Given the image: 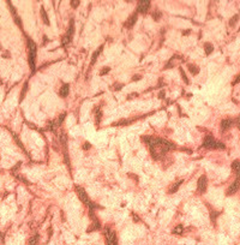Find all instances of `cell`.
<instances>
[{
	"instance_id": "cell-1",
	"label": "cell",
	"mask_w": 240,
	"mask_h": 245,
	"mask_svg": "<svg viewBox=\"0 0 240 245\" xmlns=\"http://www.w3.org/2000/svg\"><path fill=\"white\" fill-rule=\"evenodd\" d=\"M142 141L148 145L149 151H150V154H151L154 160H160L168 151L175 149V144L173 142L165 140V138H160V137L143 136Z\"/></svg>"
},
{
	"instance_id": "cell-2",
	"label": "cell",
	"mask_w": 240,
	"mask_h": 245,
	"mask_svg": "<svg viewBox=\"0 0 240 245\" xmlns=\"http://www.w3.org/2000/svg\"><path fill=\"white\" fill-rule=\"evenodd\" d=\"M27 38V46H28V63L29 67L31 70V76L36 72V58H37V46L34 42L33 38L25 36Z\"/></svg>"
},
{
	"instance_id": "cell-3",
	"label": "cell",
	"mask_w": 240,
	"mask_h": 245,
	"mask_svg": "<svg viewBox=\"0 0 240 245\" xmlns=\"http://www.w3.org/2000/svg\"><path fill=\"white\" fill-rule=\"evenodd\" d=\"M76 191H77V195H78V197L79 200H81L85 205H88V208L89 210H95V209H101V207H100L98 204H96L95 202H93L89 198V196L88 193L85 192V190L82 188V186H76Z\"/></svg>"
},
{
	"instance_id": "cell-4",
	"label": "cell",
	"mask_w": 240,
	"mask_h": 245,
	"mask_svg": "<svg viewBox=\"0 0 240 245\" xmlns=\"http://www.w3.org/2000/svg\"><path fill=\"white\" fill-rule=\"evenodd\" d=\"M202 147L203 148H207V149H225L226 148V145L223 143L216 141L211 135H207L204 137Z\"/></svg>"
},
{
	"instance_id": "cell-5",
	"label": "cell",
	"mask_w": 240,
	"mask_h": 245,
	"mask_svg": "<svg viewBox=\"0 0 240 245\" xmlns=\"http://www.w3.org/2000/svg\"><path fill=\"white\" fill-rule=\"evenodd\" d=\"M73 35H75V18H71L70 19V23H68V28L66 30V34L61 38V46L66 47L67 45H70V42L72 41Z\"/></svg>"
},
{
	"instance_id": "cell-6",
	"label": "cell",
	"mask_w": 240,
	"mask_h": 245,
	"mask_svg": "<svg viewBox=\"0 0 240 245\" xmlns=\"http://www.w3.org/2000/svg\"><path fill=\"white\" fill-rule=\"evenodd\" d=\"M103 232H105V237H106V243H107V245H118L117 234H115L114 231H112L109 227H105Z\"/></svg>"
},
{
	"instance_id": "cell-7",
	"label": "cell",
	"mask_w": 240,
	"mask_h": 245,
	"mask_svg": "<svg viewBox=\"0 0 240 245\" xmlns=\"http://www.w3.org/2000/svg\"><path fill=\"white\" fill-rule=\"evenodd\" d=\"M150 6H151V1L150 0H141V1H138L137 4V10H136V13H142V15H145L148 13Z\"/></svg>"
},
{
	"instance_id": "cell-8",
	"label": "cell",
	"mask_w": 240,
	"mask_h": 245,
	"mask_svg": "<svg viewBox=\"0 0 240 245\" xmlns=\"http://www.w3.org/2000/svg\"><path fill=\"white\" fill-rule=\"evenodd\" d=\"M207 186H208V178L207 175H201L197 181V190L201 192V193H204L207 191Z\"/></svg>"
},
{
	"instance_id": "cell-9",
	"label": "cell",
	"mask_w": 240,
	"mask_h": 245,
	"mask_svg": "<svg viewBox=\"0 0 240 245\" xmlns=\"http://www.w3.org/2000/svg\"><path fill=\"white\" fill-rule=\"evenodd\" d=\"M240 189V179H235L232 184H231V186L228 188V190H227V196H231V195H234L238 190Z\"/></svg>"
},
{
	"instance_id": "cell-10",
	"label": "cell",
	"mask_w": 240,
	"mask_h": 245,
	"mask_svg": "<svg viewBox=\"0 0 240 245\" xmlns=\"http://www.w3.org/2000/svg\"><path fill=\"white\" fill-rule=\"evenodd\" d=\"M234 125V119L232 118H226V119H222L221 120V131L225 132L226 130L231 129V126Z\"/></svg>"
},
{
	"instance_id": "cell-11",
	"label": "cell",
	"mask_w": 240,
	"mask_h": 245,
	"mask_svg": "<svg viewBox=\"0 0 240 245\" xmlns=\"http://www.w3.org/2000/svg\"><path fill=\"white\" fill-rule=\"evenodd\" d=\"M137 19H138V15L135 12L133 15H131L128 17V19L125 22V27L127 28V29H131V28H133L135 27V24L137 23Z\"/></svg>"
},
{
	"instance_id": "cell-12",
	"label": "cell",
	"mask_w": 240,
	"mask_h": 245,
	"mask_svg": "<svg viewBox=\"0 0 240 245\" xmlns=\"http://www.w3.org/2000/svg\"><path fill=\"white\" fill-rule=\"evenodd\" d=\"M103 51V45L102 46H100L97 50L93 53V55H91V61H90V66H93V65H95V63H96V60H97V58H98V55H100V53H101Z\"/></svg>"
},
{
	"instance_id": "cell-13",
	"label": "cell",
	"mask_w": 240,
	"mask_h": 245,
	"mask_svg": "<svg viewBox=\"0 0 240 245\" xmlns=\"http://www.w3.org/2000/svg\"><path fill=\"white\" fill-rule=\"evenodd\" d=\"M68 93H70V85L67 83L63 84L61 88H60V90H59L60 97H67L68 96Z\"/></svg>"
},
{
	"instance_id": "cell-14",
	"label": "cell",
	"mask_w": 240,
	"mask_h": 245,
	"mask_svg": "<svg viewBox=\"0 0 240 245\" xmlns=\"http://www.w3.org/2000/svg\"><path fill=\"white\" fill-rule=\"evenodd\" d=\"M232 170L235 172L237 174V179H240V160H235L232 162Z\"/></svg>"
},
{
	"instance_id": "cell-15",
	"label": "cell",
	"mask_w": 240,
	"mask_h": 245,
	"mask_svg": "<svg viewBox=\"0 0 240 245\" xmlns=\"http://www.w3.org/2000/svg\"><path fill=\"white\" fill-rule=\"evenodd\" d=\"M181 184H183V179L179 180V181H177V183H174V184L172 185V188H169L168 192H169V193H175V192L179 190L180 186H181Z\"/></svg>"
},
{
	"instance_id": "cell-16",
	"label": "cell",
	"mask_w": 240,
	"mask_h": 245,
	"mask_svg": "<svg viewBox=\"0 0 240 245\" xmlns=\"http://www.w3.org/2000/svg\"><path fill=\"white\" fill-rule=\"evenodd\" d=\"M38 240H40V234L36 233L34 236H31L28 240V245H37L38 244Z\"/></svg>"
},
{
	"instance_id": "cell-17",
	"label": "cell",
	"mask_w": 240,
	"mask_h": 245,
	"mask_svg": "<svg viewBox=\"0 0 240 245\" xmlns=\"http://www.w3.org/2000/svg\"><path fill=\"white\" fill-rule=\"evenodd\" d=\"M41 17H42V21H43V23H45L47 27H48L49 24H51V23H49V18H48V15H47V12H46V10H45V7H43V6L41 7Z\"/></svg>"
},
{
	"instance_id": "cell-18",
	"label": "cell",
	"mask_w": 240,
	"mask_h": 245,
	"mask_svg": "<svg viewBox=\"0 0 240 245\" xmlns=\"http://www.w3.org/2000/svg\"><path fill=\"white\" fill-rule=\"evenodd\" d=\"M94 113H95V118H96V124H100L101 118H102V111L100 110V107H95Z\"/></svg>"
},
{
	"instance_id": "cell-19",
	"label": "cell",
	"mask_w": 240,
	"mask_h": 245,
	"mask_svg": "<svg viewBox=\"0 0 240 245\" xmlns=\"http://www.w3.org/2000/svg\"><path fill=\"white\" fill-rule=\"evenodd\" d=\"M187 68H188V71L191 72V75L196 76L197 73H199V67L193 65V64H187Z\"/></svg>"
},
{
	"instance_id": "cell-20",
	"label": "cell",
	"mask_w": 240,
	"mask_h": 245,
	"mask_svg": "<svg viewBox=\"0 0 240 245\" xmlns=\"http://www.w3.org/2000/svg\"><path fill=\"white\" fill-rule=\"evenodd\" d=\"M204 51H205V54H207V55H209V54H211V53L214 52V46H213L211 43H209V42H207V43L204 45Z\"/></svg>"
},
{
	"instance_id": "cell-21",
	"label": "cell",
	"mask_w": 240,
	"mask_h": 245,
	"mask_svg": "<svg viewBox=\"0 0 240 245\" xmlns=\"http://www.w3.org/2000/svg\"><path fill=\"white\" fill-rule=\"evenodd\" d=\"M183 232H184V226H183V225H177V226L173 228V231H172L173 234H181Z\"/></svg>"
},
{
	"instance_id": "cell-22",
	"label": "cell",
	"mask_w": 240,
	"mask_h": 245,
	"mask_svg": "<svg viewBox=\"0 0 240 245\" xmlns=\"http://www.w3.org/2000/svg\"><path fill=\"white\" fill-rule=\"evenodd\" d=\"M151 17H153V19L154 21H160V18L162 17V12L161 11H158V10H156V11H154L153 13H151Z\"/></svg>"
},
{
	"instance_id": "cell-23",
	"label": "cell",
	"mask_w": 240,
	"mask_h": 245,
	"mask_svg": "<svg viewBox=\"0 0 240 245\" xmlns=\"http://www.w3.org/2000/svg\"><path fill=\"white\" fill-rule=\"evenodd\" d=\"M13 138H15V142L18 144V147H19V148H21V149L24 151V153H27V150H25V148H24V145H23V143L21 142V140L18 138V136H17V135H13Z\"/></svg>"
},
{
	"instance_id": "cell-24",
	"label": "cell",
	"mask_w": 240,
	"mask_h": 245,
	"mask_svg": "<svg viewBox=\"0 0 240 245\" xmlns=\"http://www.w3.org/2000/svg\"><path fill=\"white\" fill-rule=\"evenodd\" d=\"M27 90H28V82H25L24 87H23V89H22V93H21V97H19V102H22L23 99H24V96L27 94Z\"/></svg>"
},
{
	"instance_id": "cell-25",
	"label": "cell",
	"mask_w": 240,
	"mask_h": 245,
	"mask_svg": "<svg viewBox=\"0 0 240 245\" xmlns=\"http://www.w3.org/2000/svg\"><path fill=\"white\" fill-rule=\"evenodd\" d=\"M66 113H63V114H60L59 115V118H58V120H57V125L58 126H61V124L64 123V120H65V118H66Z\"/></svg>"
},
{
	"instance_id": "cell-26",
	"label": "cell",
	"mask_w": 240,
	"mask_h": 245,
	"mask_svg": "<svg viewBox=\"0 0 240 245\" xmlns=\"http://www.w3.org/2000/svg\"><path fill=\"white\" fill-rule=\"evenodd\" d=\"M179 71H180V75H181L183 81L185 82V84H188V83H190V81H188V78L186 77V73H185V71L183 70V67H179Z\"/></svg>"
},
{
	"instance_id": "cell-27",
	"label": "cell",
	"mask_w": 240,
	"mask_h": 245,
	"mask_svg": "<svg viewBox=\"0 0 240 245\" xmlns=\"http://www.w3.org/2000/svg\"><path fill=\"white\" fill-rule=\"evenodd\" d=\"M238 19H239V15H234L231 19H229V27H234L235 23L238 22Z\"/></svg>"
},
{
	"instance_id": "cell-28",
	"label": "cell",
	"mask_w": 240,
	"mask_h": 245,
	"mask_svg": "<svg viewBox=\"0 0 240 245\" xmlns=\"http://www.w3.org/2000/svg\"><path fill=\"white\" fill-rule=\"evenodd\" d=\"M13 18H15V22H16V24H17V25H18L19 28H21L22 30H23V24H22V19H21V18L18 17V15H17V16H13Z\"/></svg>"
},
{
	"instance_id": "cell-29",
	"label": "cell",
	"mask_w": 240,
	"mask_h": 245,
	"mask_svg": "<svg viewBox=\"0 0 240 245\" xmlns=\"http://www.w3.org/2000/svg\"><path fill=\"white\" fill-rule=\"evenodd\" d=\"M109 71H111V67H108V66L102 67V70L100 71V76H105V75H107Z\"/></svg>"
},
{
	"instance_id": "cell-30",
	"label": "cell",
	"mask_w": 240,
	"mask_h": 245,
	"mask_svg": "<svg viewBox=\"0 0 240 245\" xmlns=\"http://www.w3.org/2000/svg\"><path fill=\"white\" fill-rule=\"evenodd\" d=\"M220 215V213L218 211H211L210 213V219H211V221L213 222H215V220H216V218Z\"/></svg>"
},
{
	"instance_id": "cell-31",
	"label": "cell",
	"mask_w": 240,
	"mask_h": 245,
	"mask_svg": "<svg viewBox=\"0 0 240 245\" xmlns=\"http://www.w3.org/2000/svg\"><path fill=\"white\" fill-rule=\"evenodd\" d=\"M141 80H142V76L141 75H133L132 78H131L132 82H138V81H141Z\"/></svg>"
},
{
	"instance_id": "cell-32",
	"label": "cell",
	"mask_w": 240,
	"mask_h": 245,
	"mask_svg": "<svg viewBox=\"0 0 240 245\" xmlns=\"http://www.w3.org/2000/svg\"><path fill=\"white\" fill-rule=\"evenodd\" d=\"M123 88H124V85L121 83H114V90L119 91V90H121Z\"/></svg>"
},
{
	"instance_id": "cell-33",
	"label": "cell",
	"mask_w": 240,
	"mask_h": 245,
	"mask_svg": "<svg viewBox=\"0 0 240 245\" xmlns=\"http://www.w3.org/2000/svg\"><path fill=\"white\" fill-rule=\"evenodd\" d=\"M70 4H71V6H72L73 8H77V7L79 6V4H81V1H79V0H72V1L70 3Z\"/></svg>"
},
{
	"instance_id": "cell-34",
	"label": "cell",
	"mask_w": 240,
	"mask_h": 245,
	"mask_svg": "<svg viewBox=\"0 0 240 245\" xmlns=\"http://www.w3.org/2000/svg\"><path fill=\"white\" fill-rule=\"evenodd\" d=\"M90 148H91V144H90L89 142H85V143L82 145V149H83V150H89Z\"/></svg>"
},
{
	"instance_id": "cell-35",
	"label": "cell",
	"mask_w": 240,
	"mask_h": 245,
	"mask_svg": "<svg viewBox=\"0 0 240 245\" xmlns=\"http://www.w3.org/2000/svg\"><path fill=\"white\" fill-rule=\"evenodd\" d=\"M173 60H174V59H173V58H172V59H171V60H169V61H168V63H167V64L165 65V68H169V67H174V64H173Z\"/></svg>"
},
{
	"instance_id": "cell-36",
	"label": "cell",
	"mask_w": 240,
	"mask_h": 245,
	"mask_svg": "<svg viewBox=\"0 0 240 245\" xmlns=\"http://www.w3.org/2000/svg\"><path fill=\"white\" fill-rule=\"evenodd\" d=\"M234 124L237 125V127H238V129H240V115H239L238 118L234 120Z\"/></svg>"
},
{
	"instance_id": "cell-37",
	"label": "cell",
	"mask_w": 240,
	"mask_h": 245,
	"mask_svg": "<svg viewBox=\"0 0 240 245\" xmlns=\"http://www.w3.org/2000/svg\"><path fill=\"white\" fill-rule=\"evenodd\" d=\"M17 178H18L19 180H22L23 183H25V184H29V181H28V180H27L25 178H23V177H22V175H17Z\"/></svg>"
},
{
	"instance_id": "cell-38",
	"label": "cell",
	"mask_w": 240,
	"mask_h": 245,
	"mask_svg": "<svg viewBox=\"0 0 240 245\" xmlns=\"http://www.w3.org/2000/svg\"><path fill=\"white\" fill-rule=\"evenodd\" d=\"M240 82V75H238L237 77H235V80H234V82H233V84H238Z\"/></svg>"
},
{
	"instance_id": "cell-39",
	"label": "cell",
	"mask_w": 240,
	"mask_h": 245,
	"mask_svg": "<svg viewBox=\"0 0 240 245\" xmlns=\"http://www.w3.org/2000/svg\"><path fill=\"white\" fill-rule=\"evenodd\" d=\"M158 97H160V99H163V97H165V91L163 90H161L158 93Z\"/></svg>"
},
{
	"instance_id": "cell-40",
	"label": "cell",
	"mask_w": 240,
	"mask_h": 245,
	"mask_svg": "<svg viewBox=\"0 0 240 245\" xmlns=\"http://www.w3.org/2000/svg\"><path fill=\"white\" fill-rule=\"evenodd\" d=\"M128 175H130V177H131V178H133V179H135L136 181H138V178H137V175H135V174H128Z\"/></svg>"
},
{
	"instance_id": "cell-41",
	"label": "cell",
	"mask_w": 240,
	"mask_h": 245,
	"mask_svg": "<svg viewBox=\"0 0 240 245\" xmlns=\"http://www.w3.org/2000/svg\"><path fill=\"white\" fill-rule=\"evenodd\" d=\"M135 96H138V94H132V95H128V96H127V100L132 99V97H135Z\"/></svg>"
},
{
	"instance_id": "cell-42",
	"label": "cell",
	"mask_w": 240,
	"mask_h": 245,
	"mask_svg": "<svg viewBox=\"0 0 240 245\" xmlns=\"http://www.w3.org/2000/svg\"><path fill=\"white\" fill-rule=\"evenodd\" d=\"M47 41H48V38H47V36L45 35V36H43V45H46V43H48Z\"/></svg>"
},
{
	"instance_id": "cell-43",
	"label": "cell",
	"mask_w": 240,
	"mask_h": 245,
	"mask_svg": "<svg viewBox=\"0 0 240 245\" xmlns=\"http://www.w3.org/2000/svg\"><path fill=\"white\" fill-rule=\"evenodd\" d=\"M190 33H191V30H190V29H188V30H184L183 35H187V34H190Z\"/></svg>"
},
{
	"instance_id": "cell-44",
	"label": "cell",
	"mask_w": 240,
	"mask_h": 245,
	"mask_svg": "<svg viewBox=\"0 0 240 245\" xmlns=\"http://www.w3.org/2000/svg\"><path fill=\"white\" fill-rule=\"evenodd\" d=\"M132 216H133V219H135V221H138V220H139V219H138V218L136 216V214H132Z\"/></svg>"
},
{
	"instance_id": "cell-45",
	"label": "cell",
	"mask_w": 240,
	"mask_h": 245,
	"mask_svg": "<svg viewBox=\"0 0 240 245\" xmlns=\"http://www.w3.org/2000/svg\"><path fill=\"white\" fill-rule=\"evenodd\" d=\"M0 50H1V45H0Z\"/></svg>"
}]
</instances>
